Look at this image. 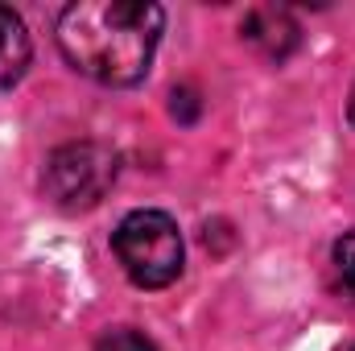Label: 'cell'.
I'll use <instances>...</instances> for the list:
<instances>
[{
	"instance_id": "obj_1",
	"label": "cell",
	"mask_w": 355,
	"mask_h": 351,
	"mask_svg": "<svg viewBox=\"0 0 355 351\" xmlns=\"http://www.w3.org/2000/svg\"><path fill=\"white\" fill-rule=\"evenodd\" d=\"M166 12L153 0H79L58 17V50L103 87H132L149 75Z\"/></svg>"
},
{
	"instance_id": "obj_2",
	"label": "cell",
	"mask_w": 355,
	"mask_h": 351,
	"mask_svg": "<svg viewBox=\"0 0 355 351\" xmlns=\"http://www.w3.org/2000/svg\"><path fill=\"white\" fill-rule=\"evenodd\" d=\"M116 261L141 289H166L182 273V232L166 211H132L112 232Z\"/></svg>"
},
{
	"instance_id": "obj_3",
	"label": "cell",
	"mask_w": 355,
	"mask_h": 351,
	"mask_svg": "<svg viewBox=\"0 0 355 351\" xmlns=\"http://www.w3.org/2000/svg\"><path fill=\"white\" fill-rule=\"evenodd\" d=\"M120 174V157L99 145V141H75V145H62L50 153L46 162V198L62 211H91Z\"/></svg>"
},
{
	"instance_id": "obj_4",
	"label": "cell",
	"mask_w": 355,
	"mask_h": 351,
	"mask_svg": "<svg viewBox=\"0 0 355 351\" xmlns=\"http://www.w3.org/2000/svg\"><path fill=\"white\" fill-rule=\"evenodd\" d=\"M240 33H244L248 46H257V50H261L265 58H272V62L289 58L293 46H297V25H293V17H289L285 8H272V4H265V8H248Z\"/></svg>"
},
{
	"instance_id": "obj_5",
	"label": "cell",
	"mask_w": 355,
	"mask_h": 351,
	"mask_svg": "<svg viewBox=\"0 0 355 351\" xmlns=\"http://www.w3.org/2000/svg\"><path fill=\"white\" fill-rule=\"evenodd\" d=\"M29 54H33V46H29L25 21L8 4H0V87H12L25 75Z\"/></svg>"
},
{
	"instance_id": "obj_6",
	"label": "cell",
	"mask_w": 355,
	"mask_h": 351,
	"mask_svg": "<svg viewBox=\"0 0 355 351\" xmlns=\"http://www.w3.org/2000/svg\"><path fill=\"white\" fill-rule=\"evenodd\" d=\"M95 351H157L149 335L132 331V327H112L95 339Z\"/></svg>"
},
{
	"instance_id": "obj_7",
	"label": "cell",
	"mask_w": 355,
	"mask_h": 351,
	"mask_svg": "<svg viewBox=\"0 0 355 351\" xmlns=\"http://www.w3.org/2000/svg\"><path fill=\"white\" fill-rule=\"evenodd\" d=\"M335 277H339V289L355 302V232L335 244Z\"/></svg>"
},
{
	"instance_id": "obj_8",
	"label": "cell",
	"mask_w": 355,
	"mask_h": 351,
	"mask_svg": "<svg viewBox=\"0 0 355 351\" xmlns=\"http://www.w3.org/2000/svg\"><path fill=\"white\" fill-rule=\"evenodd\" d=\"M170 112H174L182 124H194V120H198V112H202V99H198V91H194V87H178V91H174V103H170Z\"/></svg>"
},
{
	"instance_id": "obj_9",
	"label": "cell",
	"mask_w": 355,
	"mask_h": 351,
	"mask_svg": "<svg viewBox=\"0 0 355 351\" xmlns=\"http://www.w3.org/2000/svg\"><path fill=\"white\" fill-rule=\"evenodd\" d=\"M347 116H352V124H355V83H352V95H347Z\"/></svg>"
},
{
	"instance_id": "obj_10",
	"label": "cell",
	"mask_w": 355,
	"mask_h": 351,
	"mask_svg": "<svg viewBox=\"0 0 355 351\" xmlns=\"http://www.w3.org/2000/svg\"><path fill=\"white\" fill-rule=\"evenodd\" d=\"M352 351H355V348H352Z\"/></svg>"
}]
</instances>
